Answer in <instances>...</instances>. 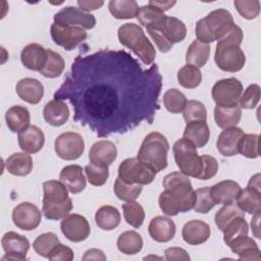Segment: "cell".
<instances>
[{
	"label": "cell",
	"instance_id": "obj_2",
	"mask_svg": "<svg viewBox=\"0 0 261 261\" xmlns=\"http://www.w3.org/2000/svg\"><path fill=\"white\" fill-rule=\"evenodd\" d=\"M164 191L159 195L158 203L162 212L167 216H175L194 208L195 191L186 174L174 171L164 176Z\"/></svg>",
	"mask_w": 261,
	"mask_h": 261
},
{
	"label": "cell",
	"instance_id": "obj_11",
	"mask_svg": "<svg viewBox=\"0 0 261 261\" xmlns=\"http://www.w3.org/2000/svg\"><path fill=\"white\" fill-rule=\"evenodd\" d=\"M51 38L53 42L64 48L66 51L73 50L83 41L87 39V32L79 27L59 24L53 22L50 28Z\"/></svg>",
	"mask_w": 261,
	"mask_h": 261
},
{
	"label": "cell",
	"instance_id": "obj_29",
	"mask_svg": "<svg viewBox=\"0 0 261 261\" xmlns=\"http://www.w3.org/2000/svg\"><path fill=\"white\" fill-rule=\"evenodd\" d=\"M5 121L12 133H20L30 125V111L20 105L11 106L5 113Z\"/></svg>",
	"mask_w": 261,
	"mask_h": 261
},
{
	"label": "cell",
	"instance_id": "obj_37",
	"mask_svg": "<svg viewBox=\"0 0 261 261\" xmlns=\"http://www.w3.org/2000/svg\"><path fill=\"white\" fill-rule=\"evenodd\" d=\"M118 250L125 255H136L143 248V239L135 230H126L117 239Z\"/></svg>",
	"mask_w": 261,
	"mask_h": 261
},
{
	"label": "cell",
	"instance_id": "obj_56",
	"mask_svg": "<svg viewBox=\"0 0 261 261\" xmlns=\"http://www.w3.org/2000/svg\"><path fill=\"white\" fill-rule=\"evenodd\" d=\"M164 255H165V259L168 261H173V260H180V261H189L190 260V256L188 254V252L179 247H171V248H167L164 251Z\"/></svg>",
	"mask_w": 261,
	"mask_h": 261
},
{
	"label": "cell",
	"instance_id": "obj_49",
	"mask_svg": "<svg viewBox=\"0 0 261 261\" xmlns=\"http://www.w3.org/2000/svg\"><path fill=\"white\" fill-rule=\"evenodd\" d=\"M85 172L88 181L95 187L103 186L109 176V169L106 166H100L94 163H89L85 167Z\"/></svg>",
	"mask_w": 261,
	"mask_h": 261
},
{
	"label": "cell",
	"instance_id": "obj_12",
	"mask_svg": "<svg viewBox=\"0 0 261 261\" xmlns=\"http://www.w3.org/2000/svg\"><path fill=\"white\" fill-rule=\"evenodd\" d=\"M54 150L57 156L63 160H75L83 155L85 142L80 134L66 132L55 139Z\"/></svg>",
	"mask_w": 261,
	"mask_h": 261
},
{
	"label": "cell",
	"instance_id": "obj_31",
	"mask_svg": "<svg viewBox=\"0 0 261 261\" xmlns=\"http://www.w3.org/2000/svg\"><path fill=\"white\" fill-rule=\"evenodd\" d=\"M184 138L192 142L197 148L204 147L210 138V129L206 121H191L188 122L185 130Z\"/></svg>",
	"mask_w": 261,
	"mask_h": 261
},
{
	"label": "cell",
	"instance_id": "obj_19",
	"mask_svg": "<svg viewBox=\"0 0 261 261\" xmlns=\"http://www.w3.org/2000/svg\"><path fill=\"white\" fill-rule=\"evenodd\" d=\"M175 223L168 217L156 216L151 219L148 232L152 240L158 243H167L175 236Z\"/></svg>",
	"mask_w": 261,
	"mask_h": 261
},
{
	"label": "cell",
	"instance_id": "obj_21",
	"mask_svg": "<svg viewBox=\"0 0 261 261\" xmlns=\"http://www.w3.org/2000/svg\"><path fill=\"white\" fill-rule=\"evenodd\" d=\"M16 94L18 97L32 105L38 104L44 96V87L40 81L33 77H24L17 82Z\"/></svg>",
	"mask_w": 261,
	"mask_h": 261
},
{
	"label": "cell",
	"instance_id": "obj_44",
	"mask_svg": "<svg viewBox=\"0 0 261 261\" xmlns=\"http://www.w3.org/2000/svg\"><path fill=\"white\" fill-rule=\"evenodd\" d=\"M59 240L54 232H45L37 237L33 243V248L36 253L44 258H48L53 249L59 244Z\"/></svg>",
	"mask_w": 261,
	"mask_h": 261
},
{
	"label": "cell",
	"instance_id": "obj_55",
	"mask_svg": "<svg viewBox=\"0 0 261 261\" xmlns=\"http://www.w3.org/2000/svg\"><path fill=\"white\" fill-rule=\"evenodd\" d=\"M73 257L74 255L72 250L69 247L59 243L50 253L48 259L52 261H71L73 260Z\"/></svg>",
	"mask_w": 261,
	"mask_h": 261
},
{
	"label": "cell",
	"instance_id": "obj_61",
	"mask_svg": "<svg viewBox=\"0 0 261 261\" xmlns=\"http://www.w3.org/2000/svg\"><path fill=\"white\" fill-rule=\"evenodd\" d=\"M247 188L252 189V190H255V191H257V192H261V191H260V189H261V187H260V173H256L255 175H253V176L250 178Z\"/></svg>",
	"mask_w": 261,
	"mask_h": 261
},
{
	"label": "cell",
	"instance_id": "obj_60",
	"mask_svg": "<svg viewBox=\"0 0 261 261\" xmlns=\"http://www.w3.org/2000/svg\"><path fill=\"white\" fill-rule=\"evenodd\" d=\"M259 219H260V213L254 214L253 218L251 219V227L254 237L257 239H260V231H259Z\"/></svg>",
	"mask_w": 261,
	"mask_h": 261
},
{
	"label": "cell",
	"instance_id": "obj_58",
	"mask_svg": "<svg viewBox=\"0 0 261 261\" xmlns=\"http://www.w3.org/2000/svg\"><path fill=\"white\" fill-rule=\"evenodd\" d=\"M83 260H106V256L103 253V251L99 250V249H90L88 251L85 252L83 258Z\"/></svg>",
	"mask_w": 261,
	"mask_h": 261
},
{
	"label": "cell",
	"instance_id": "obj_27",
	"mask_svg": "<svg viewBox=\"0 0 261 261\" xmlns=\"http://www.w3.org/2000/svg\"><path fill=\"white\" fill-rule=\"evenodd\" d=\"M241 260H261V253L256 242L248 236L242 237L228 246Z\"/></svg>",
	"mask_w": 261,
	"mask_h": 261
},
{
	"label": "cell",
	"instance_id": "obj_28",
	"mask_svg": "<svg viewBox=\"0 0 261 261\" xmlns=\"http://www.w3.org/2000/svg\"><path fill=\"white\" fill-rule=\"evenodd\" d=\"M136 17L139 20V22L142 25H144L147 30H161L166 19V15L164 14L163 11L149 4L139 7Z\"/></svg>",
	"mask_w": 261,
	"mask_h": 261
},
{
	"label": "cell",
	"instance_id": "obj_15",
	"mask_svg": "<svg viewBox=\"0 0 261 261\" xmlns=\"http://www.w3.org/2000/svg\"><path fill=\"white\" fill-rule=\"evenodd\" d=\"M42 219L40 209L31 202H21L12 210V220L16 227L22 230H33L39 226Z\"/></svg>",
	"mask_w": 261,
	"mask_h": 261
},
{
	"label": "cell",
	"instance_id": "obj_24",
	"mask_svg": "<svg viewBox=\"0 0 261 261\" xmlns=\"http://www.w3.org/2000/svg\"><path fill=\"white\" fill-rule=\"evenodd\" d=\"M241 190L242 189L237 181L226 179L210 187V196L215 204L225 205L234 203Z\"/></svg>",
	"mask_w": 261,
	"mask_h": 261
},
{
	"label": "cell",
	"instance_id": "obj_38",
	"mask_svg": "<svg viewBox=\"0 0 261 261\" xmlns=\"http://www.w3.org/2000/svg\"><path fill=\"white\" fill-rule=\"evenodd\" d=\"M160 31L172 44L184 41L187 36L186 24L173 16H166V19Z\"/></svg>",
	"mask_w": 261,
	"mask_h": 261
},
{
	"label": "cell",
	"instance_id": "obj_16",
	"mask_svg": "<svg viewBox=\"0 0 261 261\" xmlns=\"http://www.w3.org/2000/svg\"><path fill=\"white\" fill-rule=\"evenodd\" d=\"M1 245L5 252V255L1 259L2 261H22L27 259V253L30 249V242L24 236L14 231H8L3 234Z\"/></svg>",
	"mask_w": 261,
	"mask_h": 261
},
{
	"label": "cell",
	"instance_id": "obj_46",
	"mask_svg": "<svg viewBox=\"0 0 261 261\" xmlns=\"http://www.w3.org/2000/svg\"><path fill=\"white\" fill-rule=\"evenodd\" d=\"M187 102V97L177 89H169L163 95V104L171 113L182 112Z\"/></svg>",
	"mask_w": 261,
	"mask_h": 261
},
{
	"label": "cell",
	"instance_id": "obj_6",
	"mask_svg": "<svg viewBox=\"0 0 261 261\" xmlns=\"http://www.w3.org/2000/svg\"><path fill=\"white\" fill-rule=\"evenodd\" d=\"M168 151L169 143L167 139L158 132H152L145 137L137 158L159 172L167 167Z\"/></svg>",
	"mask_w": 261,
	"mask_h": 261
},
{
	"label": "cell",
	"instance_id": "obj_59",
	"mask_svg": "<svg viewBox=\"0 0 261 261\" xmlns=\"http://www.w3.org/2000/svg\"><path fill=\"white\" fill-rule=\"evenodd\" d=\"M175 3H176L175 1H156V0H151L148 2L149 5H152L163 12L171 8L173 5H175Z\"/></svg>",
	"mask_w": 261,
	"mask_h": 261
},
{
	"label": "cell",
	"instance_id": "obj_39",
	"mask_svg": "<svg viewBox=\"0 0 261 261\" xmlns=\"http://www.w3.org/2000/svg\"><path fill=\"white\" fill-rule=\"evenodd\" d=\"M65 62L63 57L59 53L51 49H47V61L40 73L45 77L55 79L63 72Z\"/></svg>",
	"mask_w": 261,
	"mask_h": 261
},
{
	"label": "cell",
	"instance_id": "obj_50",
	"mask_svg": "<svg viewBox=\"0 0 261 261\" xmlns=\"http://www.w3.org/2000/svg\"><path fill=\"white\" fill-rule=\"evenodd\" d=\"M216 204L210 196V187L200 188L195 191L194 210L198 213L207 214Z\"/></svg>",
	"mask_w": 261,
	"mask_h": 261
},
{
	"label": "cell",
	"instance_id": "obj_42",
	"mask_svg": "<svg viewBox=\"0 0 261 261\" xmlns=\"http://www.w3.org/2000/svg\"><path fill=\"white\" fill-rule=\"evenodd\" d=\"M113 190L116 197L119 200H122L125 202H132V201H135L141 195L143 188H142V185L127 184L123 181L120 177H117L114 181Z\"/></svg>",
	"mask_w": 261,
	"mask_h": 261
},
{
	"label": "cell",
	"instance_id": "obj_57",
	"mask_svg": "<svg viewBox=\"0 0 261 261\" xmlns=\"http://www.w3.org/2000/svg\"><path fill=\"white\" fill-rule=\"evenodd\" d=\"M76 3L79 5L80 9L85 12L99 9L100 7H102L104 5V1H84V0L81 1V0H79Z\"/></svg>",
	"mask_w": 261,
	"mask_h": 261
},
{
	"label": "cell",
	"instance_id": "obj_7",
	"mask_svg": "<svg viewBox=\"0 0 261 261\" xmlns=\"http://www.w3.org/2000/svg\"><path fill=\"white\" fill-rule=\"evenodd\" d=\"M174 160L180 172L187 176L199 178L202 169L201 156L198 155L197 147L189 140L182 138L172 146Z\"/></svg>",
	"mask_w": 261,
	"mask_h": 261
},
{
	"label": "cell",
	"instance_id": "obj_33",
	"mask_svg": "<svg viewBox=\"0 0 261 261\" xmlns=\"http://www.w3.org/2000/svg\"><path fill=\"white\" fill-rule=\"evenodd\" d=\"M210 45L195 40L189 46L186 52V62L187 64L194 65L198 68L203 67L209 58L210 55Z\"/></svg>",
	"mask_w": 261,
	"mask_h": 261
},
{
	"label": "cell",
	"instance_id": "obj_20",
	"mask_svg": "<svg viewBox=\"0 0 261 261\" xmlns=\"http://www.w3.org/2000/svg\"><path fill=\"white\" fill-rule=\"evenodd\" d=\"M18 145L20 149L29 154L38 153L44 146L45 136L37 125H29L27 128L18 133Z\"/></svg>",
	"mask_w": 261,
	"mask_h": 261
},
{
	"label": "cell",
	"instance_id": "obj_32",
	"mask_svg": "<svg viewBox=\"0 0 261 261\" xmlns=\"http://www.w3.org/2000/svg\"><path fill=\"white\" fill-rule=\"evenodd\" d=\"M121 216L117 208L111 205L100 207L95 214V222L103 230H112L120 224Z\"/></svg>",
	"mask_w": 261,
	"mask_h": 261
},
{
	"label": "cell",
	"instance_id": "obj_36",
	"mask_svg": "<svg viewBox=\"0 0 261 261\" xmlns=\"http://www.w3.org/2000/svg\"><path fill=\"white\" fill-rule=\"evenodd\" d=\"M108 9L116 19H129L137 16L139 5L135 0H111Z\"/></svg>",
	"mask_w": 261,
	"mask_h": 261
},
{
	"label": "cell",
	"instance_id": "obj_26",
	"mask_svg": "<svg viewBox=\"0 0 261 261\" xmlns=\"http://www.w3.org/2000/svg\"><path fill=\"white\" fill-rule=\"evenodd\" d=\"M43 116L45 121L50 125L60 126L68 120L69 108L62 100L53 99L45 105Z\"/></svg>",
	"mask_w": 261,
	"mask_h": 261
},
{
	"label": "cell",
	"instance_id": "obj_5",
	"mask_svg": "<svg viewBox=\"0 0 261 261\" xmlns=\"http://www.w3.org/2000/svg\"><path fill=\"white\" fill-rule=\"evenodd\" d=\"M117 36L120 44L130 49L145 65L153 64L156 50L139 24L134 22L122 24L117 31Z\"/></svg>",
	"mask_w": 261,
	"mask_h": 261
},
{
	"label": "cell",
	"instance_id": "obj_41",
	"mask_svg": "<svg viewBox=\"0 0 261 261\" xmlns=\"http://www.w3.org/2000/svg\"><path fill=\"white\" fill-rule=\"evenodd\" d=\"M178 84L186 89H195L202 82L201 70L194 65H184L177 71Z\"/></svg>",
	"mask_w": 261,
	"mask_h": 261
},
{
	"label": "cell",
	"instance_id": "obj_52",
	"mask_svg": "<svg viewBox=\"0 0 261 261\" xmlns=\"http://www.w3.org/2000/svg\"><path fill=\"white\" fill-rule=\"evenodd\" d=\"M260 100V87L257 84L250 85L240 98L239 104L244 109H253Z\"/></svg>",
	"mask_w": 261,
	"mask_h": 261
},
{
	"label": "cell",
	"instance_id": "obj_17",
	"mask_svg": "<svg viewBox=\"0 0 261 261\" xmlns=\"http://www.w3.org/2000/svg\"><path fill=\"white\" fill-rule=\"evenodd\" d=\"M244 135L245 134L243 129L238 126L224 128L217 138L216 147L218 152L225 157H230L239 154L240 142Z\"/></svg>",
	"mask_w": 261,
	"mask_h": 261
},
{
	"label": "cell",
	"instance_id": "obj_53",
	"mask_svg": "<svg viewBox=\"0 0 261 261\" xmlns=\"http://www.w3.org/2000/svg\"><path fill=\"white\" fill-rule=\"evenodd\" d=\"M201 161H202V169H201V173H200L198 179L207 180V179H210L213 176H215L218 171L217 160L213 156L202 155Z\"/></svg>",
	"mask_w": 261,
	"mask_h": 261
},
{
	"label": "cell",
	"instance_id": "obj_13",
	"mask_svg": "<svg viewBox=\"0 0 261 261\" xmlns=\"http://www.w3.org/2000/svg\"><path fill=\"white\" fill-rule=\"evenodd\" d=\"M63 236L70 242L80 243L87 240L91 232V227L87 218L81 214H68L60 223Z\"/></svg>",
	"mask_w": 261,
	"mask_h": 261
},
{
	"label": "cell",
	"instance_id": "obj_35",
	"mask_svg": "<svg viewBox=\"0 0 261 261\" xmlns=\"http://www.w3.org/2000/svg\"><path fill=\"white\" fill-rule=\"evenodd\" d=\"M241 117L242 109L240 106L226 108L216 105L214 108V119L220 128L236 126L240 122Z\"/></svg>",
	"mask_w": 261,
	"mask_h": 261
},
{
	"label": "cell",
	"instance_id": "obj_48",
	"mask_svg": "<svg viewBox=\"0 0 261 261\" xmlns=\"http://www.w3.org/2000/svg\"><path fill=\"white\" fill-rule=\"evenodd\" d=\"M239 153H241L243 156L255 159L259 157V135L257 134H246L243 136L240 147H239Z\"/></svg>",
	"mask_w": 261,
	"mask_h": 261
},
{
	"label": "cell",
	"instance_id": "obj_14",
	"mask_svg": "<svg viewBox=\"0 0 261 261\" xmlns=\"http://www.w3.org/2000/svg\"><path fill=\"white\" fill-rule=\"evenodd\" d=\"M54 22L91 30L96 25V18L93 14L85 12L80 8L65 6L54 14Z\"/></svg>",
	"mask_w": 261,
	"mask_h": 261
},
{
	"label": "cell",
	"instance_id": "obj_43",
	"mask_svg": "<svg viewBox=\"0 0 261 261\" xmlns=\"http://www.w3.org/2000/svg\"><path fill=\"white\" fill-rule=\"evenodd\" d=\"M242 216H244V212L241 210V208L236 203H230L223 205L216 212L214 220L219 230L222 231L230 221H232L237 217Z\"/></svg>",
	"mask_w": 261,
	"mask_h": 261
},
{
	"label": "cell",
	"instance_id": "obj_30",
	"mask_svg": "<svg viewBox=\"0 0 261 261\" xmlns=\"http://www.w3.org/2000/svg\"><path fill=\"white\" fill-rule=\"evenodd\" d=\"M7 171L16 176H25L33 170V159L25 152H16L11 154L5 160Z\"/></svg>",
	"mask_w": 261,
	"mask_h": 261
},
{
	"label": "cell",
	"instance_id": "obj_34",
	"mask_svg": "<svg viewBox=\"0 0 261 261\" xmlns=\"http://www.w3.org/2000/svg\"><path fill=\"white\" fill-rule=\"evenodd\" d=\"M236 201L243 212L253 215L261 212V192L246 188L241 190Z\"/></svg>",
	"mask_w": 261,
	"mask_h": 261
},
{
	"label": "cell",
	"instance_id": "obj_40",
	"mask_svg": "<svg viewBox=\"0 0 261 261\" xmlns=\"http://www.w3.org/2000/svg\"><path fill=\"white\" fill-rule=\"evenodd\" d=\"M222 231H223L224 243L227 246H229L236 240L242 237L248 236L249 225L246 219L244 218V216L237 217L232 221H230Z\"/></svg>",
	"mask_w": 261,
	"mask_h": 261
},
{
	"label": "cell",
	"instance_id": "obj_45",
	"mask_svg": "<svg viewBox=\"0 0 261 261\" xmlns=\"http://www.w3.org/2000/svg\"><path fill=\"white\" fill-rule=\"evenodd\" d=\"M122 211L124 219L129 225L135 228L142 226L145 219V211L141 204L135 201L126 202L125 204H122Z\"/></svg>",
	"mask_w": 261,
	"mask_h": 261
},
{
	"label": "cell",
	"instance_id": "obj_1",
	"mask_svg": "<svg viewBox=\"0 0 261 261\" xmlns=\"http://www.w3.org/2000/svg\"><path fill=\"white\" fill-rule=\"evenodd\" d=\"M161 89L157 64L143 68L126 51L102 49L75 57L54 99L68 100L73 120L103 138L151 124Z\"/></svg>",
	"mask_w": 261,
	"mask_h": 261
},
{
	"label": "cell",
	"instance_id": "obj_18",
	"mask_svg": "<svg viewBox=\"0 0 261 261\" xmlns=\"http://www.w3.org/2000/svg\"><path fill=\"white\" fill-rule=\"evenodd\" d=\"M117 157V148L111 141L101 140L93 144L89 151L91 163L106 166L111 165Z\"/></svg>",
	"mask_w": 261,
	"mask_h": 261
},
{
	"label": "cell",
	"instance_id": "obj_51",
	"mask_svg": "<svg viewBox=\"0 0 261 261\" xmlns=\"http://www.w3.org/2000/svg\"><path fill=\"white\" fill-rule=\"evenodd\" d=\"M233 5L240 15L248 20L255 19L260 13L259 0H236Z\"/></svg>",
	"mask_w": 261,
	"mask_h": 261
},
{
	"label": "cell",
	"instance_id": "obj_54",
	"mask_svg": "<svg viewBox=\"0 0 261 261\" xmlns=\"http://www.w3.org/2000/svg\"><path fill=\"white\" fill-rule=\"evenodd\" d=\"M147 32L150 35V37L152 38V40L154 41L155 45L157 46V48L159 49L160 52L166 53L172 48L173 44L163 35V33L160 30L150 29V30H147Z\"/></svg>",
	"mask_w": 261,
	"mask_h": 261
},
{
	"label": "cell",
	"instance_id": "obj_22",
	"mask_svg": "<svg viewBox=\"0 0 261 261\" xmlns=\"http://www.w3.org/2000/svg\"><path fill=\"white\" fill-rule=\"evenodd\" d=\"M20 60L28 69L40 72L47 61V49L40 44L31 43L21 50Z\"/></svg>",
	"mask_w": 261,
	"mask_h": 261
},
{
	"label": "cell",
	"instance_id": "obj_23",
	"mask_svg": "<svg viewBox=\"0 0 261 261\" xmlns=\"http://www.w3.org/2000/svg\"><path fill=\"white\" fill-rule=\"evenodd\" d=\"M181 236L188 245H201L209 239L210 226L205 221L199 219L190 220L182 226Z\"/></svg>",
	"mask_w": 261,
	"mask_h": 261
},
{
	"label": "cell",
	"instance_id": "obj_4",
	"mask_svg": "<svg viewBox=\"0 0 261 261\" xmlns=\"http://www.w3.org/2000/svg\"><path fill=\"white\" fill-rule=\"evenodd\" d=\"M234 24L231 13L223 8L215 9L197 21L195 34L197 40L209 44L220 40Z\"/></svg>",
	"mask_w": 261,
	"mask_h": 261
},
{
	"label": "cell",
	"instance_id": "obj_8",
	"mask_svg": "<svg viewBox=\"0 0 261 261\" xmlns=\"http://www.w3.org/2000/svg\"><path fill=\"white\" fill-rule=\"evenodd\" d=\"M157 172L148 164L138 158H127L118 167V177L127 184L149 185L156 176Z\"/></svg>",
	"mask_w": 261,
	"mask_h": 261
},
{
	"label": "cell",
	"instance_id": "obj_3",
	"mask_svg": "<svg viewBox=\"0 0 261 261\" xmlns=\"http://www.w3.org/2000/svg\"><path fill=\"white\" fill-rule=\"evenodd\" d=\"M42 212L49 220L63 219L72 209V201L68 197L67 188L59 180L43 182Z\"/></svg>",
	"mask_w": 261,
	"mask_h": 261
},
{
	"label": "cell",
	"instance_id": "obj_25",
	"mask_svg": "<svg viewBox=\"0 0 261 261\" xmlns=\"http://www.w3.org/2000/svg\"><path fill=\"white\" fill-rule=\"evenodd\" d=\"M59 179L71 194H79L83 192L87 185L83 168L76 164L63 167L60 171Z\"/></svg>",
	"mask_w": 261,
	"mask_h": 261
},
{
	"label": "cell",
	"instance_id": "obj_10",
	"mask_svg": "<svg viewBox=\"0 0 261 261\" xmlns=\"http://www.w3.org/2000/svg\"><path fill=\"white\" fill-rule=\"evenodd\" d=\"M214 60L221 70L237 72L244 67L246 56L240 46L217 42Z\"/></svg>",
	"mask_w": 261,
	"mask_h": 261
},
{
	"label": "cell",
	"instance_id": "obj_9",
	"mask_svg": "<svg viewBox=\"0 0 261 261\" xmlns=\"http://www.w3.org/2000/svg\"><path fill=\"white\" fill-rule=\"evenodd\" d=\"M243 85L236 77H228L217 81L211 90V96L217 106L236 107L243 93Z\"/></svg>",
	"mask_w": 261,
	"mask_h": 261
},
{
	"label": "cell",
	"instance_id": "obj_47",
	"mask_svg": "<svg viewBox=\"0 0 261 261\" xmlns=\"http://www.w3.org/2000/svg\"><path fill=\"white\" fill-rule=\"evenodd\" d=\"M182 116L187 123L191 121H206L207 110L200 101L189 100L182 110Z\"/></svg>",
	"mask_w": 261,
	"mask_h": 261
}]
</instances>
